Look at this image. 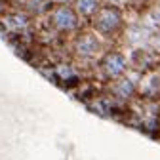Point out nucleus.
<instances>
[{"instance_id": "f257e3e1", "label": "nucleus", "mask_w": 160, "mask_h": 160, "mask_svg": "<svg viewBox=\"0 0 160 160\" xmlns=\"http://www.w3.org/2000/svg\"><path fill=\"white\" fill-rule=\"evenodd\" d=\"M92 25L97 34H101L105 38H112L124 29V13L118 6L101 4L97 8V12L92 15Z\"/></svg>"}, {"instance_id": "f03ea898", "label": "nucleus", "mask_w": 160, "mask_h": 160, "mask_svg": "<svg viewBox=\"0 0 160 160\" xmlns=\"http://www.w3.org/2000/svg\"><path fill=\"white\" fill-rule=\"evenodd\" d=\"M50 21H52L53 29H57L59 32H72L78 29L80 19L72 6L55 4V8H52V12H50Z\"/></svg>"}, {"instance_id": "7ed1b4c3", "label": "nucleus", "mask_w": 160, "mask_h": 160, "mask_svg": "<svg viewBox=\"0 0 160 160\" xmlns=\"http://www.w3.org/2000/svg\"><path fill=\"white\" fill-rule=\"evenodd\" d=\"M130 61H132V67L137 71V72H151L154 69L160 67V53L154 52L152 48L145 46V48H135L132 50V55H130Z\"/></svg>"}, {"instance_id": "20e7f679", "label": "nucleus", "mask_w": 160, "mask_h": 160, "mask_svg": "<svg viewBox=\"0 0 160 160\" xmlns=\"http://www.w3.org/2000/svg\"><path fill=\"white\" fill-rule=\"evenodd\" d=\"M99 69H101L103 76L109 80H114L118 76H122L128 69V59L124 53L120 52H109L107 55H103L101 63H99Z\"/></svg>"}, {"instance_id": "39448f33", "label": "nucleus", "mask_w": 160, "mask_h": 160, "mask_svg": "<svg viewBox=\"0 0 160 160\" xmlns=\"http://www.w3.org/2000/svg\"><path fill=\"white\" fill-rule=\"evenodd\" d=\"M152 32H154V31H152L151 27H147L143 21L132 23V25H128L126 31H124V42H126L132 50H135V48H145V46H149V42H151Z\"/></svg>"}, {"instance_id": "423d86ee", "label": "nucleus", "mask_w": 160, "mask_h": 160, "mask_svg": "<svg viewBox=\"0 0 160 160\" xmlns=\"http://www.w3.org/2000/svg\"><path fill=\"white\" fill-rule=\"evenodd\" d=\"M101 52V40L95 32H82L74 40V53L82 59H92Z\"/></svg>"}, {"instance_id": "0eeeda50", "label": "nucleus", "mask_w": 160, "mask_h": 160, "mask_svg": "<svg viewBox=\"0 0 160 160\" xmlns=\"http://www.w3.org/2000/svg\"><path fill=\"white\" fill-rule=\"evenodd\" d=\"M137 92V84H135V80L126 76V72L122 76H118L112 80V84H111V93L118 99H122V101H126V99H132Z\"/></svg>"}, {"instance_id": "6e6552de", "label": "nucleus", "mask_w": 160, "mask_h": 160, "mask_svg": "<svg viewBox=\"0 0 160 160\" xmlns=\"http://www.w3.org/2000/svg\"><path fill=\"white\" fill-rule=\"evenodd\" d=\"M137 92L141 93L145 99L156 101L160 99V74H147L141 78V82L137 86Z\"/></svg>"}, {"instance_id": "1a4fd4ad", "label": "nucleus", "mask_w": 160, "mask_h": 160, "mask_svg": "<svg viewBox=\"0 0 160 160\" xmlns=\"http://www.w3.org/2000/svg\"><path fill=\"white\" fill-rule=\"evenodd\" d=\"M101 4L103 0H72V8L78 17H92Z\"/></svg>"}, {"instance_id": "9d476101", "label": "nucleus", "mask_w": 160, "mask_h": 160, "mask_svg": "<svg viewBox=\"0 0 160 160\" xmlns=\"http://www.w3.org/2000/svg\"><path fill=\"white\" fill-rule=\"evenodd\" d=\"M143 23L147 27H151L152 31H160V0H156V2L151 4V8L145 13Z\"/></svg>"}, {"instance_id": "9b49d317", "label": "nucleus", "mask_w": 160, "mask_h": 160, "mask_svg": "<svg viewBox=\"0 0 160 160\" xmlns=\"http://www.w3.org/2000/svg\"><path fill=\"white\" fill-rule=\"evenodd\" d=\"M149 48H152L154 52L160 53V31H154V32H152L151 42H149Z\"/></svg>"}, {"instance_id": "f8f14e48", "label": "nucleus", "mask_w": 160, "mask_h": 160, "mask_svg": "<svg viewBox=\"0 0 160 160\" xmlns=\"http://www.w3.org/2000/svg\"><path fill=\"white\" fill-rule=\"evenodd\" d=\"M103 2H105V4H111V6H118V8H120V6L126 2V0H103Z\"/></svg>"}, {"instance_id": "ddd939ff", "label": "nucleus", "mask_w": 160, "mask_h": 160, "mask_svg": "<svg viewBox=\"0 0 160 160\" xmlns=\"http://www.w3.org/2000/svg\"><path fill=\"white\" fill-rule=\"evenodd\" d=\"M72 0H50V4H71Z\"/></svg>"}, {"instance_id": "4468645a", "label": "nucleus", "mask_w": 160, "mask_h": 160, "mask_svg": "<svg viewBox=\"0 0 160 160\" xmlns=\"http://www.w3.org/2000/svg\"><path fill=\"white\" fill-rule=\"evenodd\" d=\"M135 2H147V0H135Z\"/></svg>"}]
</instances>
